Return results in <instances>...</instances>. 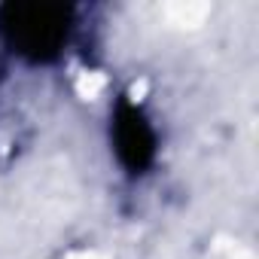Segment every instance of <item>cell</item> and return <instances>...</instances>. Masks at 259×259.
<instances>
[{
	"mask_svg": "<svg viewBox=\"0 0 259 259\" xmlns=\"http://www.w3.org/2000/svg\"><path fill=\"white\" fill-rule=\"evenodd\" d=\"M70 37V7L61 4H4L0 40L28 61H52Z\"/></svg>",
	"mask_w": 259,
	"mask_h": 259,
	"instance_id": "1",
	"label": "cell"
},
{
	"mask_svg": "<svg viewBox=\"0 0 259 259\" xmlns=\"http://www.w3.org/2000/svg\"><path fill=\"white\" fill-rule=\"evenodd\" d=\"M110 141L116 150V159L128 174H144L156 159V132L141 107L119 101L113 110Z\"/></svg>",
	"mask_w": 259,
	"mask_h": 259,
	"instance_id": "2",
	"label": "cell"
}]
</instances>
